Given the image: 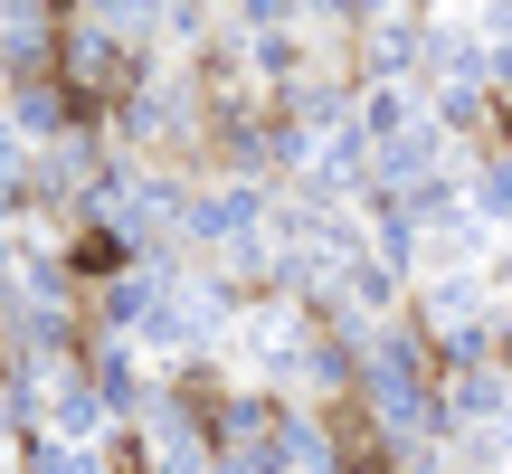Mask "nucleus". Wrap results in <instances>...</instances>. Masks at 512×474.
I'll return each mask as SVG.
<instances>
[{
  "mask_svg": "<svg viewBox=\"0 0 512 474\" xmlns=\"http://www.w3.org/2000/svg\"><path fill=\"white\" fill-rule=\"evenodd\" d=\"M332 437H342V465H351V474H389V456L370 446V427H361V408H342V418H332Z\"/></svg>",
  "mask_w": 512,
  "mask_h": 474,
  "instance_id": "obj_1",
  "label": "nucleus"
}]
</instances>
